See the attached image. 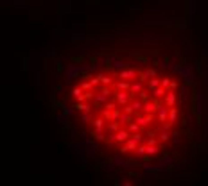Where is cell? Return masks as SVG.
Returning <instances> with one entry per match:
<instances>
[{
  "label": "cell",
  "instance_id": "cell-1",
  "mask_svg": "<svg viewBox=\"0 0 208 186\" xmlns=\"http://www.w3.org/2000/svg\"><path fill=\"white\" fill-rule=\"evenodd\" d=\"M169 70L179 73V77L185 79L186 84H194V79H192V68L190 64H169Z\"/></svg>",
  "mask_w": 208,
  "mask_h": 186
},
{
  "label": "cell",
  "instance_id": "cell-2",
  "mask_svg": "<svg viewBox=\"0 0 208 186\" xmlns=\"http://www.w3.org/2000/svg\"><path fill=\"white\" fill-rule=\"evenodd\" d=\"M113 97H115V100H117V104L120 107H124L135 99V93H131L129 90H126V91H124V90H115Z\"/></svg>",
  "mask_w": 208,
  "mask_h": 186
},
{
  "label": "cell",
  "instance_id": "cell-3",
  "mask_svg": "<svg viewBox=\"0 0 208 186\" xmlns=\"http://www.w3.org/2000/svg\"><path fill=\"white\" fill-rule=\"evenodd\" d=\"M81 73H83V64L74 63V64H70V66L66 68V75H65V79H66V82H72L74 79H79Z\"/></svg>",
  "mask_w": 208,
  "mask_h": 186
},
{
  "label": "cell",
  "instance_id": "cell-4",
  "mask_svg": "<svg viewBox=\"0 0 208 186\" xmlns=\"http://www.w3.org/2000/svg\"><path fill=\"white\" fill-rule=\"evenodd\" d=\"M194 104H192V113L196 116H201V111H203V95L201 91H196L194 93Z\"/></svg>",
  "mask_w": 208,
  "mask_h": 186
},
{
  "label": "cell",
  "instance_id": "cell-5",
  "mask_svg": "<svg viewBox=\"0 0 208 186\" xmlns=\"http://www.w3.org/2000/svg\"><path fill=\"white\" fill-rule=\"evenodd\" d=\"M140 72L136 68H124V70H119V79H126V81H135L138 79Z\"/></svg>",
  "mask_w": 208,
  "mask_h": 186
},
{
  "label": "cell",
  "instance_id": "cell-6",
  "mask_svg": "<svg viewBox=\"0 0 208 186\" xmlns=\"http://www.w3.org/2000/svg\"><path fill=\"white\" fill-rule=\"evenodd\" d=\"M163 102H165V106L167 107H172V106H176V104H179L181 100H179V95L174 91V90H169L167 95L163 97Z\"/></svg>",
  "mask_w": 208,
  "mask_h": 186
},
{
  "label": "cell",
  "instance_id": "cell-7",
  "mask_svg": "<svg viewBox=\"0 0 208 186\" xmlns=\"http://www.w3.org/2000/svg\"><path fill=\"white\" fill-rule=\"evenodd\" d=\"M151 77H156V68H147V70H140V75L138 79L142 81V82H147Z\"/></svg>",
  "mask_w": 208,
  "mask_h": 186
},
{
  "label": "cell",
  "instance_id": "cell-8",
  "mask_svg": "<svg viewBox=\"0 0 208 186\" xmlns=\"http://www.w3.org/2000/svg\"><path fill=\"white\" fill-rule=\"evenodd\" d=\"M188 99H190V88H188V84H179V100L181 102H188Z\"/></svg>",
  "mask_w": 208,
  "mask_h": 186
},
{
  "label": "cell",
  "instance_id": "cell-9",
  "mask_svg": "<svg viewBox=\"0 0 208 186\" xmlns=\"http://www.w3.org/2000/svg\"><path fill=\"white\" fill-rule=\"evenodd\" d=\"M160 165H162V168L165 170H171L172 166H174V157L171 156V154H165L163 157H162V161H160Z\"/></svg>",
  "mask_w": 208,
  "mask_h": 186
},
{
  "label": "cell",
  "instance_id": "cell-10",
  "mask_svg": "<svg viewBox=\"0 0 208 186\" xmlns=\"http://www.w3.org/2000/svg\"><path fill=\"white\" fill-rule=\"evenodd\" d=\"M115 134H117V142H119V143H126L129 138H131V133H129V129H119Z\"/></svg>",
  "mask_w": 208,
  "mask_h": 186
},
{
  "label": "cell",
  "instance_id": "cell-11",
  "mask_svg": "<svg viewBox=\"0 0 208 186\" xmlns=\"http://www.w3.org/2000/svg\"><path fill=\"white\" fill-rule=\"evenodd\" d=\"M142 90H145V82H142V81H140V79H138V81H131V90H129V91L131 93H135V95H138V93L142 91Z\"/></svg>",
  "mask_w": 208,
  "mask_h": 186
},
{
  "label": "cell",
  "instance_id": "cell-12",
  "mask_svg": "<svg viewBox=\"0 0 208 186\" xmlns=\"http://www.w3.org/2000/svg\"><path fill=\"white\" fill-rule=\"evenodd\" d=\"M158 86H162V79H158V77H151L149 81L145 82V90L152 91V90H156Z\"/></svg>",
  "mask_w": 208,
  "mask_h": 186
},
{
  "label": "cell",
  "instance_id": "cell-13",
  "mask_svg": "<svg viewBox=\"0 0 208 186\" xmlns=\"http://www.w3.org/2000/svg\"><path fill=\"white\" fill-rule=\"evenodd\" d=\"M72 97L79 102H83L85 100V90H83V86H75L74 90H72Z\"/></svg>",
  "mask_w": 208,
  "mask_h": 186
},
{
  "label": "cell",
  "instance_id": "cell-14",
  "mask_svg": "<svg viewBox=\"0 0 208 186\" xmlns=\"http://www.w3.org/2000/svg\"><path fill=\"white\" fill-rule=\"evenodd\" d=\"M92 136H93V140L95 142H106L108 138L104 136V129H92Z\"/></svg>",
  "mask_w": 208,
  "mask_h": 186
},
{
  "label": "cell",
  "instance_id": "cell-15",
  "mask_svg": "<svg viewBox=\"0 0 208 186\" xmlns=\"http://www.w3.org/2000/svg\"><path fill=\"white\" fill-rule=\"evenodd\" d=\"M97 75L100 77V84L102 86H111L113 84V75H108V73H104V72H99Z\"/></svg>",
  "mask_w": 208,
  "mask_h": 186
},
{
  "label": "cell",
  "instance_id": "cell-16",
  "mask_svg": "<svg viewBox=\"0 0 208 186\" xmlns=\"http://www.w3.org/2000/svg\"><path fill=\"white\" fill-rule=\"evenodd\" d=\"M74 109H75V111H81V113H86V111H92V106H90V104H86V100H83V102H75V104H74Z\"/></svg>",
  "mask_w": 208,
  "mask_h": 186
},
{
  "label": "cell",
  "instance_id": "cell-17",
  "mask_svg": "<svg viewBox=\"0 0 208 186\" xmlns=\"http://www.w3.org/2000/svg\"><path fill=\"white\" fill-rule=\"evenodd\" d=\"M108 99H109V97L104 95L102 91H95V99H93V102H95L97 106H104V104L108 102Z\"/></svg>",
  "mask_w": 208,
  "mask_h": 186
},
{
  "label": "cell",
  "instance_id": "cell-18",
  "mask_svg": "<svg viewBox=\"0 0 208 186\" xmlns=\"http://www.w3.org/2000/svg\"><path fill=\"white\" fill-rule=\"evenodd\" d=\"M106 122L108 120L102 116V114H100V116H95V118H93V127H95V129H106L108 127Z\"/></svg>",
  "mask_w": 208,
  "mask_h": 186
},
{
  "label": "cell",
  "instance_id": "cell-19",
  "mask_svg": "<svg viewBox=\"0 0 208 186\" xmlns=\"http://www.w3.org/2000/svg\"><path fill=\"white\" fill-rule=\"evenodd\" d=\"M111 163H113V166H122V168H124V166H126V163H128V159H126V157H122V154L119 152L117 156H113Z\"/></svg>",
  "mask_w": 208,
  "mask_h": 186
},
{
  "label": "cell",
  "instance_id": "cell-20",
  "mask_svg": "<svg viewBox=\"0 0 208 186\" xmlns=\"http://www.w3.org/2000/svg\"><path fill=\"white\" fill-rule=\"evenodd\" d=\"M115 90H131V81H126V79H120L117 84H115Z\"/></svg>",
  "mask_w": 208,
  "mask_h": 186
},
{
  "label": "cell",
  "instance_id": "cell-21",
  "mask_svg": "<svg viewBox=\"0 0 208 186\" xmlns=\"http://www.w3.org/2000/svg\"><path fill=\"white\" fill-rule=\"evenodd\" d=\"M133 120H135V114H128V113H124V111H122L120 118H119V122H120L122 125H128V123H131Z\"/></svg>",
  "mask_w": 208,
  "mask_h": 186
},
{
  "label": "cell",
  "instance_id": "cell-22",
  "mask_svg": "<svg viewBox=\"0 0 208 186\" xmlns=\"http://www.w3.org/2000/svg\"><path fill=\"white\" fill-rule=\"evenodd\" d=\"M106 129H108V133H117L119 129H122V123L119 120H111L109 123H108Z\"/></svg>",
  "mask_w": 208,
  "mask_h": 186
},
{
  "label": "cell",
  "instance_id": "cell-23",
  "mask_svg": "<svg viewBox=\"0 0 208 186\" xmlns=\"http://www.w3.org/2000/svg\"><path fill=\"white\" fill-rule=\"evenodd\" d=\"M167 91H169V90H165L163 86H158L156 90H152V97H154V99H162V97H165V95H167Z\"/></svg>",
  "mask_w": 208,
  "mask_h": 186
},
{
  "label": "cell",
  "instance_id": "cell-24",
  "mask_svg": "<svg viewBox=\"0 0 208 186\" xmlns=\"http://www.w3.org/2000/svg\"><path fill=\"white\" fill-rule=\"evenodd\" d=\"M131 106L135 107L136 113H138V111H143V106H145V102H143L142 99H138V97H136V99L131 100Z\"/></svg>",
  "mask_w": 208,
  "mask_h": 186
},
{
  "label": "cell",
  "instance_id": "cell-25",
  "mask_svg": "<svg viewBox=\"0 0 208 186\" xmlns=\"http://www.w3.org/2000/svg\"><path fill=\"white\" fill-rule=\"evenodd\" d=\"M178 118H179V111H178V107H176V106H172L171 109H169V120L176 123V122H178Z\"/></svg>",
  "mask_w": 208,
  "mask_h": 186
},
{
  "label": "cell",
  "instance_id": "cell-26",
  "mask_svg": "<svg viewBox=\"0 0 208 186\" xmlns=\"http://www.w3.org/2000/svg\"><path fill=\"white\" fill-rule=\"evenodd\" d=\"M128 129H129V133H131V134H135V133H140L142 125H140V123H138L136 120H133L131 123H128Z\"/></svg>",
  "mask_w": 208,
  "mask_h": 186
},
{
  "label": "cell",
  "instance_id": "cell-27",
  "mask_svg": "<svg viewBox=\"0 0 208 186\" xmlns=\"http://www.w3.org/2000/svg\"><path fill=\"white\" fill-rule=\"evenodd\" d=\"M113 68L115 70H124V68H129V64L126 61H120V59H115L113 57Z\"/></svg>",
  "mask_w": 208,
  "mask_h": 186
},
{
  "label": "cell",
  "instance_id": "cell-28",
  "mask_svg": "<svg viewBox=\"0 0 208 186\" xmlns=\"http://www.w3.org/2000/svg\"><path fill=\"white\" fill-rule=\"evenodd\" d=\"M136 97H138V99H142L143 102H147V100L154 99V97H151V91H149V90H142V91L138 93V95H136Z\"/></svg>",
  "mask_w": 208,
  "mask_h": 186
},
{
  "label": "cell",
  "instance_id": "cell-29",
  "mask_svg": "<svg viewBox=\"0 0 208 186\" xmlns=\"http://www.w3.org/2000/svg\"><path fill=\"white\" fill-rule=\"evenodd\" d=\"M126 145H128L129 152H135V150H136V147H138V142H136L135 138H133V136H131V138H129L128 142H126Z\"/></svg>",
  "mask_w": 208,
  "mask_h": 186
},
{
  "label": "cell",
  "instance_id": "cell-30",
  "mask_svg": "<svg viewBox=\"0 0 208 186\" xmlns=\"http://www.w3.org/2000/svg\"><path fill=\"white\" fill-rule=\"evenodd\" d=\"M145 150H147V143H145V145H143V143H138V147H136V156L140 157V159H142V156H145Z\"/></svg>",
  "mask_w": 208,
  "mask_h": 186
},
{
  "label": "cell",
  "instance_id": "cell-31",
  "mask_svg": "<svg viewBox=\"0 0 208 186\" xmlns=\"http://www.w3.org/2000/svg\"><path fill=\"white\" fill-rule=\"evenodd\" d=\"M158 152H160V147H158V145H147V150H145V154L158 156Z\"/></svg>",
  "mask_w": 208,
  "mask_h": 186
},
{
  "label": "cell",
  "instance_id": "cell-32",
  "mask_svg": "<svg viewBox=\"0 0 208 186\" xmlns=\"http://www.w3.org/2000/svg\"><path fill=\"white\" fill-rule=\"evenodd\" d=\"M102 107H104V109H108V111H113V109H117V107H119V104H117V100L113 99V100H108Z\"/></svg>",
  "mask_w": 208,
  "mask_h": 186
},
{
  "label": "cell",
  "instance_id": "cell-33",
  "mask_svg": "<svg viewBox=\"0 0 208 186\" xmlns=\"http://www.w3.org/2000/svg\"><path fill=\"white\" fill-rule=\"evenodd\" d=\"M158 138H160V142H162V143H167L172 138V134L169 133V131H162V134L158 136Z\"/></svg>",
  "mask_w": 208,
  "mask_h": 186
},
{
  "label": "cell",
  "instance_id": "cell-34",
  "mask_svg": "<svg viewBox=\"0 0 208 186\" xmlns=\"http://www.w3.org/2000/svg\"><path fill=\"white\" fill-rule=\"evenodd\" d=\"M122 111H124V113H128V114H135V116L138 114V113H136V109H135L133 106H131V102H129L128 106H124V107H122Z\"/></svg>",
  "mask_w": 208,
  "mask_h": 186
},
{
  "label": "cell",
  "instance_id": "cell-35",
  "mask_svg": "<svg viewBox=\"0 0 208 186\" xmlns=\"http://www.w3.org/2000/svg\"><path fill=\"white\" fill-rule=\"evenodd\" d=\"M74 111H75V109H74V106H63V107H61V113L66 114V116H70Z\"/></svg>",
  "mask_w": 208,
  "mask_h": 186
},
{
  "label": "cell",
  "instance_id": "cell-36",
  "mask_svg": "<svg viewBox=\"0 0 208 186\" xmlns=\"http://www.w3.org/2000/svg\"><path fill=\"white\" fill-rule=\"evenodd\" d=\"M120 109H122V107L119 106L117 109H113V111H111V120H119V118H120V114H122Z\"/></svg>",
  "mask_w": 208,
  "mask_h": 186
},
{
  "label": "cell",
  "instance_id": "cell-37",
  "mask_svg": "<svg viewBox=\"0 0 208 186\" xmlns=\"http://www.w3.org/2000/svg\"><path fill=\"white\" fill-rule=\"evenodd\" d=\"M65 70V66H63V61L61 59H57V63H56V75H61Z\"/></svg>",
  "mask_w": 208,
  "mask_h": 186
},
{
  "label": "cell",
  "instance_id": "cell-38",
  "mask_svg": "<svg viewBox=\"0 0 208 186\" xmlns=\"http://www.w3.org/2000/svg\"><path fill=\"white\" fill-rule=\"evenodd\" d=\"M172 127H174V122H171V120H167L162 123V131H171Z\"/></svg>",
  "mask_w": 208,
  "mask_h": 186
},
{
  "label": "cell",
  "instance_id": "cell-39",
  "mask_svg": "<svg viewBox=\"0 0 208 186\" xmlns=\"http://www.w3.org/2000/svg\"><path fill=\"white\" fill-rule=\"evenodd\" d=\"M135 120L138 122V123H140L142 127H147V125H149V123L145 122V116H142V114H136V118H135Z\"/></svg>",
  "mask_w": 208,
  "mask_h": 186
},
{
  "label": "cell",
  "instance_id": "cell-40",
  "mask_svg": "<svg viewBox=\"0 0 208 186\" xmlns=\"http://www.w3.org/2000/svg\"><path fill=\"white\" fill-rule=\"evenodd\" d=\"M188 6H190V14H196V11H197V2H196V0H190V2H188Z\"/></svg>",
  "mask_w": 208,
  "mask_h": 186
},
{
  "label": "cell",
  "instance_id": "cell-41",
  "mask_svg": "<svg viewBox=\"0 0 208 186\" xmlns=\"http://www.w3.org/2000/svg\"><path fill=\"white\" fill-rule=\"evenodd\" d=\"M171 82H172L171 77H163V79H162V86H163L165 90H169V88H171Z\"/></svg>",
  "mask_w": 208,
  "mask_h": 186
},
{
  "label": "cell",
  "instance_id": "cell-42",
  "mask_svg": "<svg viewBox=\"0 0 208 186\" xmlns=\"http://www.w3.org/2000/svg\"><path fill=\"white\" fill-rule=\"evenodd\" d=\"M90 118H92V111H86V113L81 114V122H83V123H86Z\"/></svg>",
  "mask_w": 208,
  "mask_h": 186
},
{
  "label": "cell",
  "instance_id": "cell-43",
  "mask_svg": "<svg viewBox=\"0 0 208 186\" xmlns=\"http://www.w3.org/2000/svg\"><path fill=\"white\" fill-rule=\"evenodd\" d=\"M192 114H194V113H192ZM192 114H186L185 118H183V122H181V125H183V127L190 125V122H192Z\"/></svg>",
  "mask_w": 208,
  "mask_h": 186
},
{
  "label": "cell",
  "instance_id": "cell-44",
  "mask_svg": "<svg viewBox=\"0 0 208 186\" xmlns=\"http://www.w3.org/2000/svg\"><path fill=\"white\" fill-rule=\"evenodd\" d=\"M70 38L74 40V41H83V40H85L86 36H85V34H77V32H74V34H72Z\"/></svg>",
  "mask_w": 208,
  "mask_h": 186
},
{
  "label": "cell",
  "instance_id": "cell-45",
  "mask_svg": "<svg viewBox=\"0 0 208 186\" xmlns=\"http://www.w3.org/2000/svg\"><path fill=\"white\" fill-rule=\"evenodd\" d=\"M70 61H72V63H79V64H81V63H85V57H83V56H72Z\"/></svg>",
  "mask_w": 208,
  "mask_h": 186
},
{
  "label": "cell",
  "instance_id": "cell-46",
  "mask_svg": "<svg viewBox=\"0 0 208 186\" xmlns=\"http://www.w3.org/2000/svg\"><path fill=\"white\" fill-rule=\"evenodd\" d=\"M119 152H120L122 156H126V154H128V152H129L128 145H126V143H124V145H122V143H120V147H119Z\"/></svg>",
  "mask_w": 208,
  "mask_h": 186
},
{
  "label": "cell",
  "instance_id": "cell-47",
  "mask_svg": "<svg viewBox=\"0 0 208 186\" xmlns=\"http://www.w3.org/2000/svg\"><path fill=\"white\" fill-rule=\"evenodd\" d=\"M13 4H14V6H22V7H29V2H27V0H14Z\"/></svg>",
  "mask_w": 208,
  "mask_h": 186
},
{
  "label": "cell",
  "instance_id": "cell-48",
  "mask_svg": "<svg viewBox=\"0 0 208 186\" xmlns=\"http://www.w3.org/2000/svg\"><path fill=\"white\" fill-rule=\"evenodd\" d=\"M102 116H104V118H106L108 122H111V111H108V109H102Z\"/></svg>",
  "mask_w": 208,
  "mask_h": 186
},
{
  "label": "cell",
  "instance_id": "cell-49",
  "mask_svg": "<svg viewBox=\"0 0 208 186\" xmlns=\"http://www.w3.org/2000/svg\"><path fill=\"white\" fill-rule=\"evenodd\" d=\"M131 136H133V138H135V140H136L138 143H142V142H143V136L140 134V133H135V134H131Z\"/></svg>",
  "mask_w": 208,
  "mask_h": 186
},
{
  "label": "cell",
  "instance_id": "cell-50",
  "mask_svg": "<svg viewBox=\"0 0 208 186\" xmlns=\"http://www.w3.org/2000/svg\"><path fill=\"white\" fill-rule=\"evenodd\" d=\"M178 88H179L178 81H172V82H171V88H169V90H174V91H176V90H178Z\"/></svg>",
  "mask_w": 208,
  "mask_h": 186
},
{
  "label": "cell",
  "instance_id": "cell-51",
  "mask_svg": "<svg viewBox=\"0 0 208 186\" xmlns=\"http://www.w3.org/2000/svg\"><path fill=\"white\" fill-rule=\"evenodd\" d=\"M88 61H90V63H99V57H97V56H90V57H88Z\"/></svg>",
  "mask_w": 208,
  "mask_h": 186
},
{
  "label": "cell",
  "instance_id": "cell-52",
  "mask_svg": "<svg viewBox=\"0 0 208 186\" xmlns=\"http://www.w3.org/2000/svg\"><path fill=\"white\" fill-rule=\"evenodd\" d=\"M171 134H172V140H174V142H178V136H179V133H178V131H172Z\"/></svg>",
  "mask_w": 208,
  "mask_h": 186
},
{
  "label": "cell",
  "instance_id": "cell-53",
  "mask_svg": "<svg viewBox=\"0 0 208 186\" xmlns=\"http://www.w3.org/2000/svg\"><path fill=\"white\" fill-rule=\"evenodd\" d=\"M128 174H129V175H131V177H136V179L140 177V174H136V172H135V170H129V172H128Z\"/></svg>",
  "mask_w": 208,
  "mask_h": 186
},
{
  "label": "cell",
  "instance_id": "cell-54",
  "mask_svg": "<svg viewBox=\"0 0 208 186\" xmlns=\"http://www.w3.org/2000/svg\"><path fill=\"white\" fill-rule=\"evenodd\" d=\"M174 54H176V56H181V54H183V50L179 49V47H176V49H174Z\"/></svg>",
  "mask_w": 208,
  "mask_h": 186
},
{
  "label": "cell",
  "instance_id": "cell-55",
  "mask_svg": "<svg viewBox=\"0 0 208 186\" xmlns=\"http://www.w3.org/2000/svg\"><path fill=\"white\" fill-rule=\"evenodd\" d=\"M56 91H65V84H57L56 86Z\"/></svg>",
  "mask_w": 208,
  "mask_h": 186
},
{
  "label": "cell",
  "instance_id": "cell-56",
  "mask_svg": "<svg viewBox=\"0 0 208 186\" xmlns=\"http://www.w3.org/2000/svg\"><path fill=\"white\" fill-rule=\"evenodd\" d=\"M188 54H190V56H194V45H192V43L188 45Z\"/></svg>",
  "mask_w": 208,
  "mask_h": 186
},
{
  "label": "cell",
  "instance_id": "cell-57",
  "mask_svg": "<svg viewBox=\"0 0 208 186\" xmlns=\"http://www.w3.org/2000/svg\"><path fill=\"white\" fill-rule=\"evenodd\" d=\"M201 56H203V57L208 56V49H206V47H203V52H201Z\"/></svg>",
  "mask_w": 208,
  "mask_h": 186
},
{
  "label": "cell",
  "instance_id": "cell-58",
  "mask_svg": "<svg viewBox=\"0 0 208 186\" xmlns=\"http://www.w3.org/2000/svg\"><path fill=\"white\" fill-rule=\"evenodd\" d=\"M178 27H179V29H185V27H186V21H179Z\"/></svg>",
  "mask_w": 208,
  "mask_h": 186
}]
</instances>
